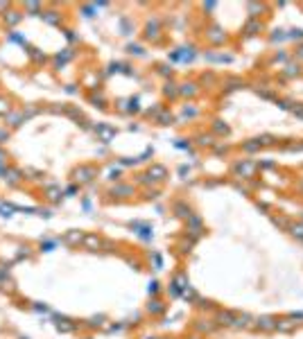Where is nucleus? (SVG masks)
Returning a JSON list of instances; mask_svg holds the SVG:
<instances>
[{
    "label": "nucleus",
    "instance_id": "obj_4",
    "mask_svg": "<svg viewBox=\"0 0 303 339\" xmlns=\"http://www.w3.org/2000/svg\"><path fill=\"white\" fill-rule=\"evenodd\" d=\"M145 176H147V179H145V183H149V181H163L165 176H168V170H165L163 165H152Z\"/></svg>",
    "mask_w": 303,
    "mask_h": 339
},
{
    "label": "nucleus",
    "instance_id": "obj_1",
    "mask_svg": "<svg viewBox=\"0 0 303 339\" xmlns=\"http://www.w3.org/2000/svg\"><path fill=\"white\" fill-rule=\"evenodd\" d=\"M93 176H97V170L93 165H80V168L73 170V181L80 183V186H86L93 181Z\"/></svg>",
    "mask_w": 303,
    "mask_h": 339
},
{
    "label": "nucleus",
    "instance_id": "obj_6",
    "mask_svg": "<svg viewBox=\"0 0 303 339\" xmlns=\"http://www.w3.org/2000/svg\"><path fill=\"white\" fill-rule=\"evenodd\" d=\"M82 244H84L88 251H97L102 247V238L97 233H86L84 235V242H82Z\"/></svg>",
    "mask_w": 303,
    "mask_h": 339
},
{
    "label": "nucleus",
    "instance_id": "obj_5",
    "mask_svg": "<svg viewBox=\"0 0 303 339\" xmlns=\"http://www.w3.org/2000/svg\"><path fill=\"white\" fill-rule=\"evenodd\" d=\"M23 181H25V176L21 174V170H7V172H5V183H7L9 188L21 186Z\"/></svg>",
    "mask_w": 303,
    "mask_h": 339
},
{
    "label": "nucleus",
    "instance_id": "obj_22",
    "mask_svg": "<svg viewBox=\"0 0 303 339\" xmlns=\"http://www.w3.org/2000/svg\"><path fill=\"white\" fill-rule=\"evenodd\" d=\"M299 54H301V57H303V48H301V52H299Z\"/></svg>",
    "mask_w": 303,
    "mask_h": 339
},
{
    "label": "nucleus",
    "instance_id": "obj_2",
    "mask_svg": "<svg viewBox=\"0 0 303 339\" xmlns=\"http://www.w3.org/2000/svg\"><path fill=\"white\" fill-rule=\"evenodd\" d=\"M95 133H97V140H102V143H111L113 138H116V129L111 125H107V122H100L95 127Z\"/></svg>",
    "mask_w": 303,
    "mask_h": 339
},
{
    "label": "nucleus",
    "instance_id": "obj_16",
    "mask_svg": "<svg viewBox=\"0 0 303 339\" xmlns=\"http://www.w3.org/2000/svg\"><path fill=\"white\" fill-rule=\"evenodd\" d=\"M149 312L161 314V312H163V303H161V301H152V303H149Z\"/></svg>",
    "mask_w": 303,
    "mask_h": 339
},
{
    "label": "nucleus",
    "instance_id": "obj_21",
    "mask_svg": "<svg viewBox=\"0 0 303 339\" xmlns=\"http://www.w3.org/2000/svg\"><path fill=\"white\" fill-rule=\"evenodd\" d=\"M9 163V156H7V152L2 147H0V165H7Z\"/></svg>",
    "mask_w": 303,
    "mask_h": 339
},
{
    "label": "nucleus",
    "instance_id": "obj_3",
    "mask_svg": "<svg viewBox=\"0 0 303 339\" xmlns=\"http://www.w3.org/2000/svg\"><path fill=\"white\" fill-rule=\"evenodd\" d=\"M84 235L86 233H82V231H77V228H70V231H66L64 233V244L66 247H80L82 242H84Z\"/></svg>",
    "mask_w": 303,
    "mask_h": 339
},
{
    "label": "nucleus",
    "instance_id": "obj_13",
    "mask_svg": "<svg viewBox=\"0 0 303 339\" xmlns=\"http://www.w3.org/2000/svg\"><path fill=\"white\" fill-rule=\"evenodd\" d=\"M174 211H176V215H179V217H186V219L190 217V208H186L183 204H176Z\"/></svg>",
    "mask_w": 303,
    "mask_h": 339
},
{
    "label": "nucleus",
    "instance_id": "obj_14",
    "mask_svg": "<svg viewBox=\"0 0 303 339\" xmlns=\"http://www.w3.org/2000/svg\"><path fill=\"white\" fill-rule=\"evenodd\" d=\"M179 90H181V95H195V93H197L195 84H183Z\"/></svg>",
    "mask_w": 303,
    "mask_h": 339
},
{
    "label": "nucleus",
    "instance_id": "obj_23",
    "mask_svg": "<svg viewBox=\"0 0 303 339\" xmlns=\"http://www.w3.org/2000/svg\"><path fill=\"white\" fill-rule=\"evenodd\" d=\"M195 339H199V337H195Z\"/></svg>",
    "mask_w": 303,
    "mask_h": 339
},
{
    "label": "nucleus",
    "instance_id": "obj_11",
    "mask_svg": "<svg viewBox=\"0 0 303 339\" xmlns=\"http://www.w3.org/2000/svg\"><path fill=\"white\" fill-rule=\"evenodd\" d=\"M21 18H23V14H18V11H9V14H5V23H7V25H16Z\"/></svg>",
    "mask_w": 303,
    "mask_h": 339
},
{
    "label": "nucleus",
    "instance_id": "obj_12",
    "mask_svg": "<svg viewBox=\"0 0 303 339\" xmlns=\"http://www.w3.org/2000/svg\"><path fill=\"white\" fill-rule=\"evenodd\" d=\"M59 195H61V190H59V188H48V190H45V197H48L50 202H54V204H57L59 199H61Z\"/></svg>",
    "mask_w": 303,
    "mask_h": 339
},
{
    "label": "nucleus",
    "instance_id": "obj_18",
    "mask_svg": "<svg viewBox=\"0 0 303 339\" xmlns=\"http://www.w3.org/2000/svg\"><path fill=\"white\" fill-rule=\"evenodd\" d=\"M215 131L217 133H229V127H226V125H219V120H215Z\"/></svg>",
    "mask_w": 303,
    "mask_h": 339
},
{
    "label": "nucleus",
    "instance_id": "obj_15",
    "mask_svg": "<svg viewBox=\"0 0 303 339\" xmlns=\"http://www.w3.org/2000/svg\"><path fill=\"white\" fill-rule=\"evenodd\" d=\"M260 328H265V330H271V328H276V323H274V319H269V317H265V319H260V323H258Z\"/></svg>",
    "mask_w": 303,
    "mask_h": 339
},
{
    "label": "nucleus",
    "instance_id": "obj_17",
    "mask_svg": "<svg viewBox=\"0 0 303 339\" xmlns=\"http://www.w3.org/2000/svg\"><path fill=\"white\" fill-rule=\"evenodd\" d=\"M57 328L61 330V333H70V330H75L73 323H57Z\"/></svg>",
    "mask_w": 303,
    "mask_h": 339
},
{
    "label": "nucleus",
    "instance_id": "obj_19",
    "mask_svg": "<svg viewBox=\"0 0 303 339\" xmlns=\"http://www.w3.org/2000/svg\"><path fill=\"white\" fill-rule=\"evenodd\" d=\"M211 32H213V34H211V37H213V41H215V43H219V41H222V39H224V34H219V30H217V27H213Z\"/></svg>",
    "mask_w": 303,
    "mask_h": 339
},
{
    "label": "nucleus",
    "instance_id": "obj_8",
    "mask_svg": "<svg viewBox=\"0 0 303 339\" xmlns=\"http://www.w3.org/2000/svg\"><path fill=\"white\" fill-rule=\"evenodd\" d=\"M109 195L118 197V199H127V197L133 195V188L131 186H116V188H111V192H109Z\"/></svg>",
    "mask_w": 303,
    "mask_h": 339
},
{
    "label": "nucleus",
    "instance_id": "obj_9",
    "mask_svg": "<svg viewBox=\"0 0 303 339\" xmlns=\"http://www.w3.org/2000/svg\"><path fill=\"white\" fill-rule=\"evenodd\" d=\"M5 120H7V125H9V127H18V125H21V122L25 120V118H23L21 111H11L9 116L5 118Z\"/></svg>",
    "mask_w": 303,
    "mask_h": 339
},
{
    "label": "nucleus",
    "instance_id": "obj_20",
    "mask_svg": "<svg viewBox=\"0 0 303 339\" xmlns=\"http://www.w3.org/2000/svg\"><path fill=\"white\" fill-rule=\"evenodd\" d=\"M5 140H9V129H0V145L5 143Z\"/></svg>",
    "mask_w": 303,
    "mask_h": 339
},
{
    "label": "nucleus",
    "instance_id": "obj_10",
    "mask_svg": "<svg viewBox=\"0 0 303 339\" xmlns=\"http://www.w3.org/2000/svg\"><path fill=\"white\" fill-rule=\"evenodd\" d=\"M9 113H11V100L9 97H5V95H0V116L7 118Z\"/></svg>",
    "mask_w": 303,
    "mask_h": 339
},
{
    "label": "nucleus",
    "instance_id": "obj_7",
    "mask_svg": "<svg viewBox=\"0 0 303 339\" xmlns=\"http://www.w3.org/2000/svg\"><path fill=\"white\" fill-rule=\"evenodd\" d=\"M235 172L249 179V176H254V172H256V163H251V161H242V163L235 165Z\"/></svg>",
    "mask_w": 303,
    "mask_h": 339
}]
</instances>
